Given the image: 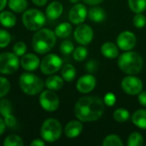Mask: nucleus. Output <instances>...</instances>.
I'll list each match as a JSON object with an SVG mask.
<instances>
[{
  "mask_svg": "<svg viewBox=\"0 0 146 146\" xmlns=\"http://www.w3.org/2000/svg\"><path fill=\"white\" fill-rule=\"evenodd\" d=\"M104 111V103L96 96H87L80 98L74 106V115L85 122L98 120Z\"/></svg>",
  "mask_w": 146,
  "mask_h": 146,
  "instance_id": "1",
  "label": "nucleus"
},
{
  "mask_svg": "<svg viewBox=\"0 0 146 146\" xmlns=\"http://www.w3.org/2000/svg\"><path fill=\"white\" fill-rule=\"evenodd\" d=\"M118 67L128 75H134L143 68V59L139 54L134 51H126L119 56Z\"/></svg>",
  "mask_w": 146,
  "mask_h": 146,
  "instance_id": "2",
  "label": "nucleus"
},
{
  "mask_svg": "<svg viewBox=\"0 0 146 146\" xmlns=\"http://www.w3.org/2000/svg\"><path fill=\"white\" fill-rule=\"evenodd\" d=\"M56 41V36L54 32L47 28H40L33 38V48L38 54H45L54 47Z\"/></svg>",
  "mask_w": 146,
  "mask_h": 146,
  "instance_id": "3",
  "label": "nucleus"
},
{
  "mask_svg": "<svg viewBox=\"0 0 146 146\" xmlns=\"http://www.w3.org/2000/svg\"><path fill=\"white\" fill-rule=\"evenodd\" d=\"M19 84L22 92L27 95H36L39 93L44 87L42 80L30 73L22 74L20 77Z\"/></svg>",
  "mask_w": 146,
  "mask_h": 146,
  "instance_id": "4",
  "label": "nucleus"
},
{
  "mask_svg": "<svg viewBox=\"0 0 146 146\" xmlns=\"http://www.w3.org/2000/svg\"><path fill=\"white\" fill-rule=\"evenodd\" d=\"M62 128L61 123L54 118H49L45 120L40 129L42 139L49 143L58 140L62 135Z\"/></svg>",
  "mask_w": 146,
  "mask_h": 146,
  "instance_id": "5",
  "label": "nucleus"
},
{
  "mask_svg": "<svg viewBox=\"0 0 146 146\" xmlns=\"http://www.w3.org/2000/svg\"><path fill=\"white\" fill-rule=\"evenodd\" d=\"M46 15L38 9H31L26 10L22 15V22L25 27L30 31L39 30L45 23Z\"/></svg>",
  "mask_w": 146,
  "mask_h": 146,
  "instance_id": "6",
  "label": "nucleus"
},
{
  "mask_svg": "<svg viewBox=\"0 0 146 146\" xmlns=\"http://www.w3.org/2000/svg\"><path fill=\"white\" fill-rule=\"evenodd\" d=\"M20 66L18 56L11 52L0 54V73L3 74H11L17 71Z\"/></svg>",
  "mask_w": 146,
  "mask_h": 146,
  "instance_id": "7",
  "label": "nucleus"
},
{
  "mask_svg": "<svg viewBox=\"0 0 146 146\" xmlns=\"http://www.w3.org/2000/svg\"><path fill=\"white\" fill-rule=\"evenodd\" d=\"M62 67V60L56 54L45 56L40 62V69L44 74H53Z\"/></svg>",
  "mask_w": 146,
  "mask_h": 146,
  "instance_id": "8",
  "label": "nucleus"
},
{
  "mask_svg": "<svg viewBox=\"0 0 146 146\" xmlns=\"http://www.w3.org/2000/svg\"><path fill=\"white\" fill-rule=\"evenodd\" d=\"M39 104L44 110L53 112L58 109L60 102L56 93L54 91L48 89L40 94Z\"/></svg>",
  "mask_w": 146,
  "mask_h": 146,
  "instance_id": "9",
  "label": "nucleus"
},
{
  "mask_svg": "<svg viewBox=\"0 0 146 146\" xmlns=\"http://www.w3.org/2000/svg\"><path fill=\"white\" fill-rule=\"evenodd\" d=\"M121 88L127 94L139 95V93L142 92L143 82L139 78L134 75H128L122 80Z\"/></svg>",
  "mask_w": 146,
  "mask_h": 146,
  "instance_id": "10",
  "label": "nucleus"
},
{
  "mask_svg": "<svg viewBox=\"0 0 146 146\" xmlns=\"http://www.w3.org/2000/svg\"><path fill=\"white\" fill-rule=\"evenodd\" d=\"M74 38L79 44L82 45L90 44L93 38L92 28L88 25L80 24L74 31Z\"/></svg>",
  "mask_w": 146,
  "mask_h": 146,
  "instance_id": "11",
  "label": "nucleus"
},
{
  "mask_svg": "<svg viewBox=\"0 0 146 146\" xmlns=\"http://www.w3.org/2000/svg\"><path fill=\"white\" fill-rule=\"evenodd\" d=\"M137 38L134 33L129 31H125L121 33L116 39L117 46L125 51L131 50L136 44Z\"/></svg>",
  "mask_w": 146,
  "mask_h": 146,
  "instance_id": "12",
  "label": "nucleus"
},
{
  "mask_svg": "<svg viewBox=\"0 0 146 146\" xmlns=\"http://www.w3.org/2000/svg\"><path fill=\"white\" fill-rule=\"evenodd\" d=\"M87 14L88 12L86 7L82 3H77L70 9L68 18L72 23L75 25H80L85 21Z\"/></svg>",
  "mask_w": 146,
  "mask_h": 146,
  "instance_id": "13",
  "label": "nucleus"
},
{
  "mask_svg": "<svg viewBox=\"0 0 146 146\" xmlns=\"http://www.w3.org/2000/svg\"><path fill=\"white\" fill-rule=\"evenodd\" d=\"M96 79L92 74H86L81 76L76 84L77 90L81 93H88L92 92L96 86Z\"/></svg>",
  "mask_w": 146,
  "mask_h": 146,
  "instance_id": "14",
  "label": "nucleus"
},
{
  "mask_svg": "<svg viewBox=\"0 0 146 146\" xmlns=\"http://www.w3.org/2000/svg\"><path fill=\"white\" fill-rule=\"evenodd\" d=\"M21 65L25 70L31 72L36 70L40 66V62L36 55L28 53L22 56L21 59Z\"/></svg>",
  "mask_w": 146,
  "mask_h": 146,
  "instance_id": "15",
  "label": "nucleus"
},
{
  "mask_svg": "<svg viewBox=\"0 0 146 146\" xmlns=\"http://www.w3.org/2000/svg\"><path fill=\"white\" fill-rule=\"evenodd\" d=\"M83 131V125L79 121H71L68 122L64 129V133L68 138L73 139L78 137Z\"/></svg>",
  "mask_w": 146,
  "mask_h": 146,
  "instance_id": "16",
  "label": "nucleus"
},
{
  "mask_svg": "<svg viewBox=\"0 0 146 146\" xmlns=\"http://www.w3.org/2000/svg\"><path fill=\"white\" fill-rule=\"evenodd\" d=\"M62 10L63 7L62 3L57 1H55L50 3L47 6L45 10V15L50 20H56L61 16V15L62 14Z\"/></svg>",
  "mask_w": 146,
  "mask_h": 146,
  "instance_id": "17",
  "label": "nucleus"
},
{
  "mask_svg": "<svg viewBox=\"0 0 146 146\" xmlns=\"http://www.w3.org/2000/svg\"><path fill=\"white\" fill-rule=\"evenodd\" d=\"M101 52L104 56L109 59L116 58L119 55L118 46L112 42H106L101 47Z\"/></svg>",
  "mask_w": 146,
  "mask_h": 146,
  "instance_id": "18",
  "label": "nucleus"
},
{
  "mask_svg": "<svg viewBox=\"0 0 146 146\" xmlns=\"http://www.w3.org/2000/svg\"><path fill=\"white\" fill-rule=\"evenodd\" d=\"M132 121L133 123L141 128V129H146V110H138L134 112V114L132 116Z\"/></svg>",
  "mask_w": 146,
  "mask_h": 146,
  "instance_id": "19",
  "label": "nucleus"
},
{
  "mask_svg": "<svg viewBox=\"0 0 146 146\" xmlns=\"http://www.w3.org/2000/svg\"><path fill=\"white\" fill-rule=\"evenodd\" d=\"M87 15L88 18L94 22H102L106 17V13L103 8L95 6L89 9Z\"/></svg>",
  "mask_w": 146,
  "mask_h": 146,
  "instance_id": "20",
  "label": "nucleus"
},
{
  "mask_svg": "<svg viewBox=\"0 0 146 146\" xmlns=\"http://www.w3.org/2000/svg\"><path fill=\"white\" fill-rule=\"evenodd\" d=\"M44 85L49 90L57 91V90H60L63 86V79L62 77L61 78L58 75L50 76L45 80Z\"/></svg>",
  "mask_w": 146,
  "mask_h": 146,
  "instance_id": "21",
  "label": "nucleus"
},
{
  "mask_svg": "<svg viewBox=\"0 0 146 146\" xmlns=\"http://www.w3.org/2000/svg\"><path fill=\"white\" fill-rule=\"evenodd\" d=\"M0 23L5 27H12L16 23V17L10 11H3L0 14Z\"/></svg>",
  "mask_w": 146,
  "mask_h": 146,
  "instance_id": "22",
  "label": "nucleus"
},
{
  "mask_svg": "<svg viewBox=\"0 0 146 146\" xmlns=\"http://www.w3.org/2000/svg\"><path fill=\"white\" fill-rule=\"evenodd\" d=\"M61 74L65 81H73L76 76V69L72 64H65L61 70Z\"/></svg>",
  "mask_w": 146,
  "mask_h": 146,
  "instance_id": "23",
  "label": "nucleus"
},
{
  "mask_svg": "<svg viewBox=\"0 0 146 146\" xmlns=\"http://www.w3.org/2000/svg\"><path fill=\"white\" fill-rule=\"evenodd\" d=\"M72 33V26L68 22H62L59 24L55 29V34L59 38H67Z\"/></svg>",
  "mask_w": 146,
  "mask_h": 146,
  "instance_id": "24",
  "label": "nucleus"
},
{
  "mask_svg": "<svg viewBox=\"0 0 146 146\" xmlns=\"http://www.w3.org/2000/svg\"><path fill=\"white\" fill-rule=\"evenodd\" d=\"M9 7L16 13L24 12L27 7V0H9Z\"/></svg>",
  "mask_w": 146,
  "mask_h": 146,
  "instance_id": "25",
  "label": "nucleus"
},
{
  "mask_svg": "<svg viewBox=\"0 0 146 146\" xmlns=\"http://www.w3.org/2000/svg\"><path fill=\"white\" fill-rule=\"evenodd\" d=\"M130 9L136 13H143L146 9V0H128Z\"/></svg>",
  "mask_w": 146,
  "mask_h": 146,
  "instance_id": "26",
  "label": "nucleus"
},
{
  "mask_svg": "<svg viewBox=\"0 0 146 146\" xmlns=\"http://www.w3.org/2000/svg\"><path fill=\"white\" fill-rule=\"evenodd\" d=\"M104 146H122L123 143L121 138L115 134L108 135L103 141Z\"/></svg>",
  "mask_w": 146,
  "mask_h": 146,
  "instance_id": "27",
  "label": "nucleus"
},
{
  "mask_svg": "<svg viewBox=\"0 0 146 146\" xmlns=\"http://www.w3.org/2000/svg\"><path fill=\"white\" fill-rule=\"evenodd\" d=\"M127 145L128 146H142L144 145L143 136L138 132L131 133L127 140Z\"/></svg>",
  "mask_w": 146,
  "mask_h": 146,
  "instance_id": "28",
  "label": "nucleus"
},
{
  "mask_svg": "<svg viewBox=\"0 0 146 146\" xmlns=\"http://www.w3.org/2000/svg\"><path fill=\"white\" fill-rule=\"evenodd\" d=\"M24 145L21 138L15 134L9 135L3 141L4 146H22Z\"/></svg>",
  "mask_w": 146,
  "mask_h": 146,
  "instance_id": "29",
  "label": "nucleus"
},
{
  "mask_svg": "<svg viewBox=\"0 0 146 146\" xmlns=\"http://www.w3.org/2000/svg\"><path fill=\"white\" fill-rule=\"evenodd\" d=\"M114 119L118 122H125L130 118V114L128 110L125 109H117L114 112Z\"/></svg>",
  "mask_w": 146,
  "mask_h": 146,
  "instance_id": "30",
  "label": "nucleus"
},
{
  "mask_svg": "<svg viewBox=\"0 0 146 146\" xmlns=\"http://www.w3.org/2000/svg\"><path fill=\"white\" fill-rule=\"evenodd\" d=\"M87 55H88V50L86 47H83V46H79L76 49H74L73 51L74 58L78 62L84 61L86 58Z\"/></svg>",
  "mask_w": 146,
  "mask_h": 146,
  "instance_id": "31",
  "label": "nucleus"
},
{
  "mask_svg": "<svg viewBox=\"0 0 146 146\" xmlns=\"http://www.w3.org/2000/svg\"><path fill=\"white\" fill-rule=\"evenodd\" d=\"M13 110L12 104L8 99H2L0 100V114L4 117L7 115L11 114Z\"/></svg>",
  "mask_w": 146,
  "mask_h": 146,
  "instance_id": "32",
  "label": "nucleus"
},
{
  "mask_svg": "<svg viewBox=\"0 0 146 146\" xmlns=\"http://www.w3.org/2000/svg\"><path fill=\"white\" fill-rule=\"evenodd\" d=\"M10 90V83L9 81L3 77L0 76V98H3L6 96Z\"/></svg>",
  "mask_w": 146,
  "mask_h": 146,
  "instance_id": "33",
  "label": "nucleus"
},
{
  "mask_svg": "<svg viewBox=\"0 0 146 146\" xmlns=\"http://www.w3.org/2000/svg\"><path fill=\"white\" fill-rule=\"evenodd\" d=\"M11 41V36L6 30L0 29V48H4L9 45Z\"/></svg>",
  "mask_w": 146,
  "mask_h": 146,
  "instance_id": "34",
  "label": "nucleus"
},
{
  "mask_svg": "<svg viewBox=\"0 0 146 146\" xmlns=\"http://www.w3.org/2000/svg\"><path fill=\"white\" fill-rule=\"evenodd\" d=\"M74 47L73 43L68 40L63 41L60 45V52L62 55H69L74 51Z\"/></svg>",
  "mask_w": 146,
  "mask_h": 146,
  "instance_id": "35",
  "label": "nucleus"
},
{
  "mask_svg": "<svg viewBox=\"0 0 146 146\" xmlns=\"http://www.w3.org/2000/svg\"><path fill=\"white\" fill-rule=\"evenodd\" d=\"M26 51H27V45L24 42H21V41L17 42L13 46V53L15 54L17 56H21L25 55Z\"/></svg>",
  "mask_w": 146,
  "mask_h": 146,
  "instance_id": "36",
  "label": "nucleus"
},
{
  "mask_svg": "<svg viewBox=\"0 0 146 146\" xmlns=\"http://www.w3.org/2000/svg\"><path fill=\"white\" fill-rule=\"evenodd\" d=\"M133 22L137 28H143L146 25L145 16L142 13L136 14V15L133 19Z\"/></svg>",
  "mask_w": 146,
  "mask_h": 146,
  "instance_id": "37",
  "label": "nucleus"
},
{
  "mask_svg": "<svg viewBox=\"0 0 146 146\" xmlns=\"http://www.w3.org/2000/svg\"><path fill=\"white\" fill-rule=\"evenodd\" d=\"M115 102H116V98L114 93L109 92L104 96V104L107 106H109V107L114 106Z\"/></svg>",
  "mask_w": 146,
  "mask_h": 146,
  "instance_id": "38",
  "label": "nucleus"
},
{
  "mask_svg": "<svg viewBox=\"0 0 146 146\" xmlns=\"http://www.w3.org/2000/svg\"><path fill=\"white\" fill-rule=\"evenodd\" d=\"M3 118H4L3 121H4V122H5L6 127L11 128V127H14L16 125V119H15V117L14 115H12L11 114L5 115Z\"/></svg>",
  "mask_w": 146,
  "mask_h": 146,
  "instance_id": "39",
  "label": "nucleus"
},
{
  "mask_svg": "<svg viewBox=\"0 0 146 146\" xmlns=\"http://www.w3.org/2000/svg\"><path fill=\"white\" fill-rule=\"evenodd\" d=\"M138 100L142 106L146 107V92H140L139 93Z\"/></svg>",
  "mask_w": 146,
  "mask_h": 146,
  "instance_id": "40",
  "label": "nucleus"
},
{
  "mask_svg": "<svg viewBox=\"0 0 146 146\" xmlns=\"http://www.w3.org/2000/svg\"><path fill=\"white\" fill-rule=\"evenodd\" d=\"M86 68L89 72H94L97 68V62L95 61H91L87 63Z\"/></svg>",
  "mask_w": 146,
  "mask_h": 146,
  "instance_id": "41",
  "label": "nucleus"
},
{
  "mask_svg": "<svg viewBox=\"0 0 146 146\" xmlns=\"http://www.w3.org/2000/svg\"><path fill=\"white\" fill-rule=\"evenodd\" d=\"M45 145L44 142L42 140V139H35L33 141H32L31 143V146H44Z\"/></svg>",
  "mask_w": 146,
  "mask_h": 146,
  "instance_id": "42",
  "label": "nucleus"
},
{
  "mask_svg": "<svg viewBox=\"0 0 146 146\" xmlns=\"http://www.w3.org/2000/svg\"><path fill=\"white\" fill-rule=\"evenodd\" d=\"M32 1L37 6H44V5H45L47 3L48 0H32Z\"/></svg>",
  "mask_w": 146,
  "mask_h": 146,
  "instance_id": "43",
  "label": "nucleus"
},
{
  "mask_svg": "<svg viewBox=\"0 0 146 146\" xmlns=\"http://www.w3.org/2000/svg\"><path fill=\"white\" fill-rule=\"evenodd\" d=\"M5 128H6L5 122H4V121H3L2 118H0V136L4 133Z\"/></svg>",
  "mask_w": 146,
  "mask_h": 146,
  "instance_id": "44",
  "label": "nucleus"
},
{
  "mask_svg": "<svg viewBox=\"0 0 146 146\" xmlns=\"http://www.w3.org/2000/svg\"><path fill=\"white\" fill-rule=\"evenodd\" d=\"M84 1L87 4H90V5H97V4H99L100 3H102L104 0H84Z\"/></svg>",
  "mask_w": 146,
  "mask_h": 146,
  "instance_id": "45",
  "label": "nucleus"
},
{
  "mask_svg": "<svg viewBox=\"0 0 146 146\" xmlns=\"http://www.w3.org/2000/svg\"><path fill=\"white\" fill-rule=\"evenodd\" d=\"M7 4V0H0V11H2Z\"/></svg>",
  "mask_w": 146,
  "mask_h": 146,
  "instance_id": "46",
  "label": "nucleus"
},
{
  "mask_svg": "<svg viewBox=\"0 0 146 146\" xmlns=\"http://www.w3.org/2000/svg\"><path fill=\"white\" fill-rule=\"evenodd\" d=\"M80 0H70V2L71 3H78V2H80Z\"/></svg>",
  "mask_w": 146,
  "mask_h": 146,
  "instance_id": "47",
  "label": "nucleus"
}]
</instances>
